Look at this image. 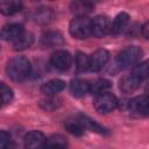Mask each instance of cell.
Segmentation results:
<instances>
[{"mask_svg":"<svg viewBox=\"0 0 149 149\" xmlns=\"http://www.w3.org/2000/svg\"><path fill=\"white\" fill-rule=\"evenodd\" d=\"M6 73L14 81H22L30 74V63L23 56H15L7 62Z\"/></svg>","mask_w":149,"mask_h":149,"instance_id":"6da1fadb","label":"cell"},{"mask_svg":"<svg viewBox=\"0 0 149 149\" xmlns=\"http://www.w3.org/2000/svg\"><path fill=\"white\" fill-rule=\"evenodd\" d=\"M143 56V50L140 47L136 45H130L125 48L116 57V64L121 68V69H126V68H130L136 65L140 59Z\"/></svg>","mask_w":149,"mask_h":149,"instance_id":"7a4b0ae2","label":"cell"},{"mask_svg":"<svg viewBox=\"0 0 149 149\" xmlns=\"http://www.w3.org/2000/svg\"><path fill=\"white\" fill-rule=\"evenodd\" d=\"M69 30L74 38H86L91 35V20L86 16H76L70 22Z\"/></svg>","mask_w":149,"mask_h":149,"instance_id":"3957f363","label":"cell"},{"mask_svg":"<svg viewBox=\"0 0 149 149\" xmlns=\"http://www.w3.org/2000/svg\"><path fill=\"white\" fill-rule=\"evenodd\" d=\"M93 106L95 111L100 114H107L113 112L118 107V99L109 92H104L97 94L93 101Z\"/></svg>","mask_w":149,"mask_h":149,"instance_id":"277c9868","label":"cell"},{"mask_svg":"<svg viewBox=\"0 0 149 149\" xmlns=\"http://www.w3.org/2000/svg\"><path fill=\"white\" fill-rule=\"evenodd\" d=\"M112 22L106 15H98L91 20V35L94 37H104L111 33Z\"/></svg>","mask_w":149,"mask_h":149,"instance_id":"5b68a950","label":"cell"},{"mask_svg":"<svg viewBox=\"0 0 149 149\" xmlns=\"http://www.w3.org/2000/svg\"><path fill=\"white\" fill-rule=\"evenodd\" d=\"M109 59V54L105 49H98L95 50L90 57H88V70L92 72L100 71Z\"/></svg>","mask_w":149,"mask_h":149,"instance_id":"8992f818","label":"cell"},{"mask_svg":"<svg viewBox=\"0 0 149 149\" xmlns=\"http://www.w3.org/2000/svg\"><path fill=\"white\" fill-rule=\"evenodd\" d=\"M72 57L65 50H57L50 57V64L58 71H65L71 66Z\"/></svg>","mask_w":149,"mask_h":149,"instance_id":"52a82bcc","label":"cell"},{"mask_svg":"<svg viewBox=\"0 0 149 149\" xmlns=\"http://www.w3.org/2000/svg\"><path fill=\"white\" fill-rule=\"evenodd\" d=\"M24 33L22 24L19 23H8L3 26L0 30V38L3 41L8 42H14L16 41L22 34Z\"/></svg>","mask_w":149,"mask_h":149,"instance_id":"ba28073f","label":"cell"},{"mask_svg":"<svg viewBox=\"0 0 149 149\" xmlns=\"http://www.w3.org/2000/svg\"><path fill=\"white\" fill-rule=\"evenodd\" d=\"M47 139L44 134L40 130H31L24 137V148L26 149H42L44 147Z\"/></svg>","mask_w":149,"mask_h":149,"instance_id":"9c48e42d","label":"cell"},{"mask_svg":"<svg viewBox=\"0 0 149 149\" xmlns=\"http://www.w3.org/2000/svg\"><path fill=\"white\" fill-rule=\"evenodd\" d=\"M149 99L147 95H139L128 102V108L132 113L137 115H147L149 111Z\"/></svg>","mask_w":149,"mask_h":149,"instance_id":"30bf717a","label":"cell"},{"mask_svg":"<svg viewBox=\"0 0 149 149\" xmlns=\"http://www.w3.org/2000/svg\"><path fill=\"white\" fill-rule=\"evenodd\" d=\"M64 44L63 36L59 31H48L41 37V45L47 49L58 48Z\"/></svg>","mask_w":149,"mask_h":149,"instance_id":"8fae6325","label":"cell"},{"mask_svg":"<svg viewBox=\"0 0 149 149\" xmlns=\"http://www.w3.org/2000/svg\"><path fill=\"white\" fill-rule=\"evenodd\" d=\"M65 88V83L62 79H51L41 86V92L47 97H55Z\"/></svg>","mask_w":149,"mask_h":149,"instance_id":"7c38bea8","label":"cell"},{"mask_svg":"<svg viewBox=\"0 0 149 149\" xmlns=\"http://www.w3.org/2000/svg\"><path fill=\"white\" fill-rule=\"evenodd\" d=\"M141 81L142 80H140L135 74L129 73L121 78L119 87L123 93H132V92H135L140 87Z\"/></svg>","mask_w":149,"mask_h":149,"instance_id":"4fadbf2b","label":"cell"},{"mask_svg":"<svg viewBox=\"0 0 149 149\" xmlns=\"http://www.w3.org/2000/svg\"><path fill=\"white\" fill-rule=\"evenodd\" d=\"M128 23H129V15L127 13H125V12L119 13L115 16V19H114V21L112 23L111 33L113 35H120V34H122L127 29Z\"/></svg>","mask_w":149,"mask_h":149,"instance_id":"5bb4252c","label":"cell"},{"mask_svg":"<svg viewBox=\"0 0 149 149\" xmlns=\"http://www.w3.org/2000/svg\"><path fill=\"white\" fill-rule=\"evenodd\" d=\"M90 86L91 84L87 80L84 79H74L70 84V92L76 98H81L85 94L90 93Z\"/></svg>","mask_w":149,"mask_h":149,"instance_id":"9a60e30c","label":"cell"},{"mask_svg":"<svg viewBox=\"0 0 149 149\" xmlns=\"http://www.w3.org/2000/svg\"><path fill=\"white\" fill-rule=\"evenodd\" d=\"M54 17V12L48 7H38L31 14V20L38 24H45Z\"/></svg>","mask_w":149,"mask_h":149,"instance_id":"2e32d148","label":"cell"},{"mask_svg":"<svg viewBox=\"0 0 149 149\" xmlns=\"http://www.w3.org/2000/svg\"><path fill=\"white\" fill-rule=\"evenodd\" d=\"M22 9V2L16 0H2L0 1V13L7 16L14 15Z\"/></svg>","mask_w":149,"mask_h":149,"instance_id":"e0dca14e","label":"cell"},{"mask_svg":"<svg viewBox=\"0 0 149 149\" xmlns=\"http://www.w3.org/2000/svg\"><path fill=\"white\" fill-rule=\"evenodd\" d=\"M78 120L80 121V123L83 125V127L86 128V129H90V130L95 132V133L101 134V135H105V134L108 133L107 129H105V128H104L102 126H100L97 121L92 120L91 118H88V116H86V115H81V114H80V115L78 116Z\"/></svg>","mask_w":149,"mask_h":149,"instance_id":"ac0fdd59","label":"cell"},{"mask_svg":"<svg viewBox=\"0 0 149 149\" xmlns=\"http://www.w3.org/2000/svg\"><path fill=\"white\" fill-rule=\"evenodd\" d=\"M34 42V36L30 33H23L16 41L13 42V49L16 51H22L29 48Z\"/></svg>","mask_w":149,"mask_h":149,"instance_id":"d6986e66","label":"cell"},{"mask_svg":"<svg viewBox=\"0 0 149 149\" xmlns=\"http://www.w3.org/2000/svg\"><path fill=\"white\" fill-rule=\"evenodd\" d=\"M93 9V5L87 1H73L71 3V10L77 16H86Z\"/></svg>","mask_w":149,"mask_h":149,"instance_id":"ffe728a7","label":"cell"},{"mask_svg":"<svg viewBox=\"0 0 149 149\" xmlns=\"http://www.w3.org/2000/svg\"><path fill=\"white\" fill-rule=\"evenodd\" d=\"M65 129L70 133V134H72V135H74V136H81L83 134H84V127H83V125L80 123V121L78 120V119H70V120H66L65 121Z\"/></svg>","mask_w":149,"mask_h":149,"instance_id":"44dd1931","label":"cell"},{"mask_svg":"<svg viewBox=\"0 0 149 149\" xmlns=\"http://www.w3.org/2000/svg\"><path fill=\"white\" fill-rule=\"evenodd\" d=\"M112 86V83L105 78H101V79H98L95 80L93 84H91L90 86V92L93 93V94H100V93H104V92H107V90Z\"/></svg>","mask_w":149,"mask_h":149,"instance_id":"7402d4cb","label":"cell"},{"mask_svg":"<svg viewBox=\"0 0 149 149\" xmlns=\"http://www.w3.org/2000/svg\"><path fill=\"white\" fill-rule=\"evenodd\" d=\"M42 149H66V144H65L64 139L57 135V136H52L48 139Z\"/></svg>","mask_w":149,"mask_h":149,"instance_id":"603a6c76","label":"cell"},{"mask_svg":"<svg viewBox=\"0 0 149 149\" xmlns=\"http://www.w3.org/2000/svg\"><path fill=\"white\" fill-rule=\"evenodd\" d=\"M59 106H61V99H58L56 97H48L47 99H44L40 102V107L42 109L49 111V112L57 109Z\"/></svg>","mask_w":149,"mask_h":149,"instance_id":"cb8c5ba5","label":"cell"},{"mask_svg":"<svg viewBox=\"0 0 149 149\" xmlns=\"http://www.w3.org/2000/svg\"><path fill=\"white\" fill-rule=\"evenodd\" d=\"M76 69L77 72H85L88 70V56L84 52L78 51L76 55Z\"/></svg>","mask_w":149,"mask_h":149,"instance_id":"d4e9b609","label":"cell"},{"mask_svg":"<svg viewBox=\"0 0 149 149\" xmlns=\"http://www.w3.org/2000/svg\"><path fill=\"white\" fill-rule=\"evenodd\" d=\"M132 73L135 74L140 80L146 79L148 76V62L144 61L142 63H137L136 65H134Z\"/></svg>","mask_w":149,"mask_h":149,"instance_id":"484cf974","label":"cell"},{"mask_svg":"<svg viewBox=\"0 0 149 149\" xmlns=\"http://www.w3.org/2000/svg\"><path fill=\"white\" fill-rule=\"evenodd\" d=\"M0 98L2 99L3 104L9 102L13 99V91L9 86H7L6 84L0 81Z\"/></svg>","mask_w":149,"mask_h":149,"instance_id":"4316f807","label":"cell"},{"mask_svg":"<svg viewBox=\"0 0 149 149\" xmlns=\"http://www.w3.org/2000/svg\"><path fill=\"white\" fill-rule=\"evenodd\" d=\"M10 142V136L7 132L0 130V149H3Z\"/></svg>","mask_w":149,"mask_h":149,"instance_id":"83f0119b","label":"cell"},{"mask_svg":"<svg viewBox=\"0 0 149 149\" xmlns=\"http://www.w3.org/2000/svg\"><path fill=\"white\" fill-rule=\"evenodd\" d=\"M148 29H149V23H144V26L142 27V35L144 36V38H148L149 34H148Z\"/></svg>","mask_w":149,"mask_h":149,"instance_id":"f1b7e54d","label":"cell"},{"mask_svg":"<svg viewBox=\"0 0 149 149\" xmlns=\"http://www.w3.org/2000/svg\"><path fill=\"white\" fill-rule=\"evenodd\" d=\"M3 149H19V148H17V146H16L15 143L9 142V143H8V144H7V146H6Z\"/></svg>","mask_w":149,"mask_h":149,"instance_id":"f546056e","label":"cell"},{"mask_svg":"<svg viewBox=\"0 0 149 149\" xmlns=\"http://www.w3.org/2000/svg\"><path fill=\"white\" fill-rule=\"evenodd\" d=\"M2 105H3V101H2V99H1V98H0V107H1V106H2Z\"/></svg>","mask_w":149,"mask_h":149,"instance_id":"4dcf8cb0","label":"cell"}]
</instances>
